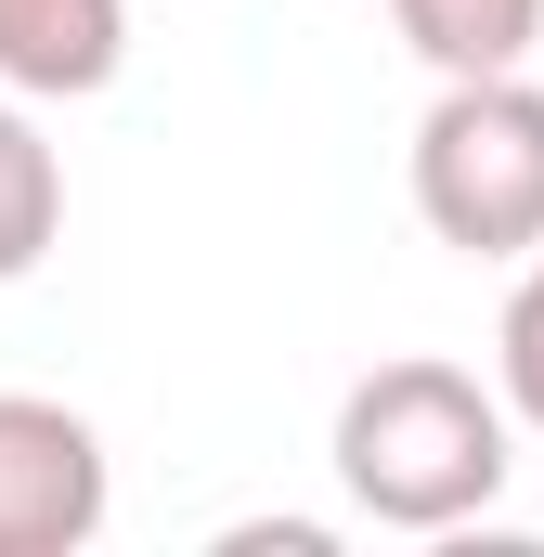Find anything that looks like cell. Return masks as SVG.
Here are the masks:
<instances>
[{
	"mask_svg": "<svg viewBox=\"0 0 544 557\" xmlns=\"http://www.w3.org/2000/svg\"><path fill=\"white\" fill-rule=\"evenodd\" d=\"M390 26H403L441 78H493V65H532L544 0H390Z\"/></svg>",
	"mask_w": 544,
	"mask_h": 557,
	"instance_id": "8992f818",
	"label": "cell"
},
{
	"mask_svg": "<svg viewBox=\"0 0 544 557\" xmlns=\"http://www.w3.org/2000/svg\"><path fill=\"white\" fill-rule=\"evenodd\" d=\"M65 234V156L39 143L26 91H0V285H26Z\"/></svg>",
	"mask_w": 544,
	"mask_h": 557,
	"instance_id": "5b68a950",
	"label": "cell"
},
{
	"mask_svg": "<svg viewBox=\"0 0 544 557\" xmlns=\"http://www.w3.org/2000/svg\"><path fill=\"white\" fill-rule=\"evenodd\" d=\"M324 454H337V493H350L376 532H467V519L506 493V467H519V403L480 389V376L441 363V350H403V363L350 376Z\"/></svg>",
	"mask_w": 544,
	"mask_h": 557,
	"instance_id": "6da1fadb",
	"label": "cell"
},
{
	"mask_svg": "<svg viewBox=\"0 0 544 557\" xmlns=\"http://www.w3.org/2000/svg\"><path fill=\"white\" fill-rule=\"evenodd\" d=\"M415 221L467 260H532L544 247V78H441V104L415 117Z\"/></svg>",
	"mask_w": 544,
	"mask_h": 557,
	"instance_id": "7a4b0ae2",
	"label": "cell"
},
{
	"mask_svg": "<svg viewBox=\"0 0 544 557\" xmlns=\"http://www.w3.org/2000/svg\"><path fill=\"white\" fill-rule=\"evenodd\" d=\"M493 389L519 403V428L544 441V247L519 260V285H506V324H493Z\"/></svg>",
	"mask_w": 544,
	"mask_h": 557,
	"instance_id": "52a82bcc",
	"label": "cell"
},
{
	"mask_svg": "<svg viewBox=\"0 0 544 557\" xmlns=\"http://www.w3.org/2000/svg\"><path fill=\"white\" fill-rule=\"evenodd\" d=\"M104 532V441L91 416L0 389V557H65Z\"/></svg>",
	"mask_w": 544,
	"mask_h": 557,
	"instance_id": "3957f363",
	"label": "cell"
},
{
	"mask_svg": "<svg viewBox=\"0 0 544 557\" xmlns=\"http://www.w3.org/2000/svg\"><path fill=\"white\" fill-rule=\"evenodd\" d=\"M131 65V0H0V91L91 104Z\"/></svg>",
	"mask_w": 544,
	"mask_h": 557,
	"instance_id": "277c9868",
	"label": "cell"
}]
</instances>
